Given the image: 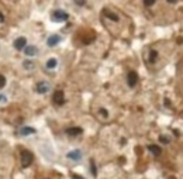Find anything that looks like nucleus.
I'll use <instances>...</instances> for the list:
<instances>
[{
  "mask_svg": "<svg viewBox=\"0 0 183 179\" xmlns=\"http://www.w3.org/2000/svg\"><path fill=\"white\" fill-rule=\"evenodd\" d=\"M7 99H6V96H3V95H0V102H6Z\"/></svg>",
  "mask_w": 183,
  "mask_h": 179,
  "instance_id": "393cba45",
  "label": "nucleus"
},
{
  "mask_svg": "<svg viewBox=\"0 0 183 179\" xmlns=\"http://www.w3.org/2000/svg\"><path fill=\"white\" fill-rule=\"evenodd\" d=\"M52 100H54V103L58 105V106L64 105V103H65L64 92H62V90H55V93H54V96H52Z\"/></svg>",
  "mask_w": 183,
  "mask_h": 179,
  "instance_id": "7ed1b4c3",
  "label": "nucleus"
},
{
  "mask_svg": "<svg viewBox=\"0 0 183 179\" xmlns=\"http://www.w3.org/2000/svg\"><path fill=\"white\" fill-rule=\"evenodd\" d=\"M168 1H169V3H176L177 0H168Z\"/></svg>",
  "mask_w": 183,
  "mask_h": 179,
  "instance_id": "a878e982",
  "label": "nucleus"
},
{
  "mask_svg": "<svg viewBox=\"0 0 183 179\" xmlns=\"http://www.w3.org/2000/svg\"><path fill=\"white\" fill-rule=\"evenodd\" d=\"M48 45H49V47H55V45H58V44H59V42H61V37H59V35H51V37H49V38H48Z\"/></svg>",
  "mask_w": 183,
  "mask_h": 179,
  "instance_id": "1a4fd4ad",
  "label": "nucleus"
},
{
  "mask_svg": "<svg viewBox=\"0 0 183 179\" xmlns=\"http://www.w3.org/2000/svg\"><path fill=\"white\" fill-rule=\"evenodd\" d=\"M56 64H58V62H56V59H55V58H51V59H48V62H47V68H48V69H54V68L56 66Z\"/></svg>",
  "mask_w": 183,
  "mask_h": 179,
  "instance_id": "2eb2a0df",
  "label": "nucleus"
},
{
  "mask_svg": "<svg viewBox=\"0 0 183 179\" xmlns=\"http://www.w3.org/2000/svg\"><path fill=\"white\" fill-rule=\"evenodd\" d=\"M154 3H155V0H144V4H145V6H148V7L152 6Z\"/></svg>",
  "mask_w": 183,
  "mask_h": 179,
  "instance_id": "aec40b11",
  "label": "nucleus"
},
{
  "mask_svg": "<svg viewBox=\"0 0 183 179\" xmlns=\"http://www.w3.org/2000/svg\"><path fill=\"white\" fill-rule=\"evenodd\" d=\"M156 59H158V52H156L155 49H152L151 52H149V62H151V64H155Z\"/></svg>",
  "mask_w": 183,
  "mask_h": 179,
  "instance_id": "4468645a",
  "label": "nucleus"
},
{
  "mask_svg": "<svg viewBox=\"0 0 183 179\" xmlns=\"http://www.w3.org/2000/svg\"><path fill=\"white\" fill-rule=\"evenodd\" d=\"M24 52H25L27 57H34V55L38 52V49H37V47H34V45H25Z\"/></svg>",
  "mask_w": 183,
  "mask_h": 179,
  "instance_id": "6e6552de",
  "label": "nucleus"
},
{
  "mask_svg": "<svg viewBox=\"0 0 183 179\" xmlns=\"http://www.w3.org/2000/svg\"><path fill=\"white\" fill-rule=\"evenodd\" d=\"M4 21V16H3V13L0 11V23H3Z\"/></svg>",
  "mask_w": 183,
  "mask_h": 179,
  "instance_id": "b1692460",
  "label": "nucleus"
},
{
  "mask_svg": "<svg viewBox=\"0 0 183 179\" xmlns=\"http://www.w3.org/2000/svg\"><path fill=\"white\" fill-rule=\"evenodd\" d=\"M90 165H92V175H93V176H96V175H97V169H96L95 161H93V159L90 161Z\"/></svg>",
  "mask_w": 183,
  "mask_h": 179,
  "instance_id": "f3484780",
  "label": "nucleus"
},
{
  "mask_svg": "<svg viewBox=\"0 0 183 179\" xmlns=\"http://www.w3.org/2000/svg\"><path fill=\"white\" fill-rule=\"evenodd\" d=\"M20 133H21V135H28V134H34L35 130H34L32 127H23V128L20 130Z\"/></svg>",
  "mask_w": 183,
  "mask_h": 179,
  "instance_id": "ddd939ff",
  "label": "nucleus"
},
{
  "mask_svg": "<svg viewBox=\"0 0 183 179\" xmlns=\"http://www.w3.org/2000/svg\"><path fill=\"white\" fill-rule=\"evenodd\" d=\"M83 133V130L80 127H69L66 128V134L68 135H72V137H76V135H80Z\"/></svg>",
  "mask_w": 183,
  "mask_h": 179,
  "instance_id": "423d86ee",
  "label": "nucleus"
},
{
  "mask_svg": "<svg viewBox=\"0 0 183 179\" xmlns=\"http://www.w3.org/2000/svg\"><path fill=\"white\" fill-rule=\"evenodd\" d=\"M72 179H85V178H82L79 175H72Z\"/></svg>",
  "mask_w": 183,
  "mask_h": 179,
  "instance_id": "5701e85b",
  "label": "nucleus"
},
{
  "mask_svg": "<svg viewBox=\"0 0 183 179\" xmlns=\"http://www.w3.org/2000/svg\"><path fill=\"white\" fill-rule=\"evenodd\" d=\"M100 113H102L103 117H107V116H109V113H107V110H106V109H100Z\"/></svg>",
  "mask_w": 183,
  "mask_h": 179,
  "instance_id": "4be33fe9",
  "label": "nucleus"
},
{
  "mask_svg": "<svg viewBox=\"0 0 183 179\" xmlns=\"http://www.w3.org/2000/svg\"><path fill=\"white\" fill-rule=\"evenodd\" d=\"M148 150L151 151L154 155H161V152H162V150H161V147H158V145H148Z\"/></svg>",
  "mask_w": 183,
  "mask_h": 179,
  "instance_id": "9b49d317",
  "label": "nucleus"
},
{
  "mask_svg": "<svg viewBox=\"0 0 183 179\" xmlns=\"http://www.w3.org/2000/svg\"><path fill=\"white\" fill-rule=\"evenodd\" d=\"M73 1H75L78 6H85V4H86V0H73Z\"/></svg>",
  "mask_w": 183,
  "mask_h": 179,
  "instance_id": "6ab92c4d",
  "label": "nucleus"
},
{
  "mask_svg": "<svg viewBox=\"0 0 183 179\" xmlns=\"http://www.w3.org/2000/svg\"><path fill=\"white\" fill-rule=\"evenodd\" d=\"M137 82H138V75H137V72H134V71H130L127 75V83L130 88H134L137 85Z\"/></svg>",
  "mask_w": 183,
  "mask_h": 179,
  "instance_id": "20e7f679",
  "label": "nucleus"
},
{
  "mask_svg": "<svg viewBox=\"0 0 183 179\" xmlns=\"http://www.w3.org/2000/svg\"><path fill=\"white\" fill-rule=\"evenodd\" d=\"M104 16L107 17V18H110V20H113V21H118V16H117V14H114L113 11L104 10Z\"/></svg>",
  "mask_w": 183,
  "mask_h": 179,
  "instance_id": "f8f14e48",
  "label": "nucleus"
},
{
  "mask_svg": "<svg viewBox=\"0 0 183 179\" xmlns=\"http://www.w3.org/2000/svg\"><path fill=\"white\" fill-rule=\"evenodd\" d=\"M23 66L25 69H34V62H32V61H24Z\"/></svg>",
  "mask_w": 183,
  "mask_h": 179,
  "instance_id": "dca6fc26",
  "label": "nucleus"
},
{
  "mask_svg": "<svg viewBox=\"0 0 183 179\" xmlns=\"http://www.w3.org/2000/svg\"><path fill=\"white\" fill-rule=\"evenodd\" d=\"M161 141H162L163 144H168V142H169V138H166L165 135H161Z\"/></svg>",
  "mask_w": 183,
  "mask_h": 179,
  "instance_id": "412c9836",
  "label": "nucleus"
},
{
  "mask_svg": "<svg viewBox=\"0 0 183 179\" xmlns=\"http://www.w3.org/2000/svg\"><path fill=\"white\" fill-rule=\"evenodd\" d=\"M25 45H27V40L24 38V37H20V38H17L16 41H14V47H16V49H24L25 48Z\"/></svg>",
  "mask_w": 183,
  "mask_h": 179,
  "instance_id": "0eeeda50",
  "label": "nucleus"
},
{
  "mask_svg": "<svg viewBox=\"0 0 183 179\" xmlns=\"http://www.w3.org/2000/svg\"><path fill=\"white\" fill-rule=\"evenodd\" d=\"M49 89H51V86H49L48 82H40V83H37V86H35V90H37L38 93H41V95L47 93Z\"/></svg>",
  "mask_w": 183,
  "mask_h": 179,
  "instance_id": "39448f33",
  "label": "nucleus"
},
{
  "mask_svg": "<svg viewBox=\"0 0 183 179\" xmlns=\"http://www.w3.org/2000/svg\"><path fill=\"white\" fill-rule=\"evenodd\" d=\"M68 158H69V159H73V161H79L80 158H82V152H80L79 150L71 151V152L68 154Z\"/></svg>",
  "mask_w": 183,
  "mask_h": 179,
  "instance_id": "9d476101",
  "label": "nucleus"
},
{
  "mask_svg": "<svg viewBox=\"0 0 183 179\" xmlns=\"http://www.w3.org/2000/svg\"><path fill=\"white\" fill-rule=\"evenodd\" d=\"M4 85H6V78H4L3 75H0V89H1Z\"/></svg>",
  "mask_w": 183,
  "mask_h": 179,
  "instance_id": "a211bd4d",
  "label": "nucleus"
},
{
  "mask_svg": "<svg viewBox=\"0 0 183 179\" xmlns=\"http://www.w3.org/2000/svg\"><path fill=\"white\" fill-rule=\"evenodd\" d=\"M68 18H69V16L64 10H55L52 13V20H55V21H66Z\"/></svg>",
  "mask_w": 183,
  "mask_h": 179,
  "instance_id": "f03ea898",
  "label": "nucleus"
},
{
  "mask_svg": "<svg viewBox=\"0 0 183 179\" xmlns=\"http://www.w3.org/2000/svg\"><path fill=\"white\" fill-rule=\"evenodd\" d=\"M32 159H34V155H32L30 151H27V150H23V151H21V165H23L24 168H27L28 165H31Z\"/></svg>",
  "mask_w": 183,
  "mask_h": 179,
  "instance_id": "f257e3e1",
  "label": "nucleus"
}]
</instances>
